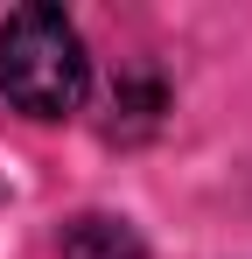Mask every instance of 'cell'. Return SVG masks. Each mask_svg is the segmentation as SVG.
Wrapping results in <instances>:
<instances>
[{
    "label": "cell",
    "instance_id": "cell-2",
    "mask_svg": "<svg viewBox=\"0 0 252 259\" xmlns=\"http://www.w3.org/2000/svg\"><path fill=\"white\" fill-rule=\"evenodd\" d=\"M63 259H147L140 252V238H133V224L119 217H77L70 231H63Z\"/></svg>",
    "mask_w": 252,
    "mask_h": 259
},
{
    "label": "cell",
    "instance_id": "cell-1",
    "mask_svg": "<svg viewBox=\"0 0 252 259\" xmlns=\"http://www.w3.org/2000/svg\"><path fill=\"white\" fill-rule=\"evenodd\" d=\"M91 91V56L63 7H14L0 21V98L28 119H70Z\"/></svg>",
    "mask_w": 252,
    "mask_h": 259
}]
</instances>
